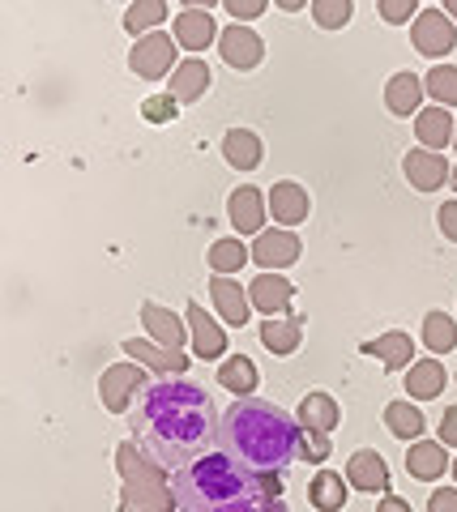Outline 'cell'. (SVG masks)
<instances>
[{
	"label": "cell",
	"instance_id": "cell-15",
	"mask_svg": "<svg viewBox=\"0 0 457 512\" xmlns=\"http://www.w3.org/2000/svg\"><path fill=\"white\" fill-rule=\"evenodd\" d=\"M402 171H406V180H411L419 192H436L440 184H445V175L453 171L449 163H445V154H432V150H411L406 154V163H402Z\"/></svg>",
	"mask_w": 457,
	"mask_h": 512
},
{
	"label": "cell",
	"instance_id": "cell-5",
	"mask_svg": "<svg viewBox=\"0 0 457 512\" xmlns=\"http://www.w3.org/2000/svg\"><path fill=\"white\" fill-rule=\"evenodd\" d=\"M176 35H163V30H154V35L146 39H137L133 43V52H129V69L137 77H146V82H159V77L167 73H176L180 64H176Z\"/></svg>",
	"mask_w": 457,
	"mask_h": 512
},
{
	"label": "cell",
	"instance_id": "cell-46",
	"mask_svg": "<svg viewBox=\"0 0 457 512\" xmlns=\"http://www.w3.org/2000/svg\"><path fill=\"white\" fill-rule=\"evenodd\" d=\"M445 18H453V22H457V0H445Z\"/></svg>",
	"mask_w": 457,
	"mask_h": 512
},
{
	"label": "cell",
	"instance_id": "cell-28",
	"mask_svg": "<svg viewBox=\"0 0 457 512\" xmlns=\"http://www.w3.org/2000/svg\"><path fill=\"white\" fill-rule=\"evenodd\" d=\"M261 137L257 133H248V128H231V133L223 137V158L235 167V171H252L261 163Z\"/></svg>",
	"mask_w": 457,
	"mask_h": 512
},
{
	"label": "cell",
	"instance_id": "cell-31",
	"mask_svg": "<svg viewBox=\"0 0 457 512\" xmlns=\"http://www.w3.org/2000/svg\"><path fill=\"white\" fill-rule=\"evenodd\" d=\"M248 256H252V252L240 244V239H218V244H210L206 261H210V269H214L218 278H227V274H240Z\"/></svg>",
	"mask_w": 457,
	"mask_h": 512
},
{
	"label": "cell",
	"instance_id": "cell-1",
	"mask_svg": "<svg viewBox=\"0 0 457 512\" xmlns=\"http://www.w3.org/2000/svg\"><path fill=\"white\" fill-rule=\"evenodd\" d=\"M129 423L141 453L171 474L206 453V444H218L210 393L184 376H150L129 410Z\"/></svg>",
	"mask_w": 457,
	"mask_h": 512
},
{
	"label": "cell",
	"instance_id": "cell-7",
	"mask_svg": "<svg viewBox=\"0 0 457 512\" xmlns=\"http://www.w3.org/2000/svg\"><path fill=\"white\" fill-rule=\"evenodd\" d=\"M141 384H146V372H141V363H116V367H107L103 380H99V397H103V406L107 410H133V397L141 393Z\"/></svg>",
	"mask_w": 457,
	"mask_h": 512
},
{
	"label": "cell",
	"instance_id": "cell-41",
	"mask_svg": "<svg viewBox=\"0 0 457 512\" xmlns=\"http://www.w3.org/2000/svg\"><path fill=\"white\" fill-rule=\"evenodd\" d=\"M265 9H270V5H265V0H227V13H231V18L235 22H252V18H261V13Z\"/></svg>",
	"mask_w": 457,
	"mask_h": 512
},
{
	"label": "cell",
	"instance_id": "cell-39",
	"mask_svg": "<svg viewBox=\"0 0 457 512\" xmlns=\"http://www.w3.org/2000/svg\"><path fill=\"white\" fill-rule=\"evenodd\" d=\"M381 18L389 22V26H402V22H411V18H419V5L415 0H381Z\"/></svg>",
	"mask_w": 457,
	"mask_h": 512
},
{
	"label": "cell",
	"instance_id": "cell-6",
	"mask_svg": "<svg viewBox=\"0 0 457 512\" xmlns=\"http://www.w3.org/2000/svg\"><path fill=\"white\" fill-rule=\"evenodd\" d=\"M411 39H415V52H419V56L440 60V56L453 52L457 30H453V22L445 18V9H423L419 18L411 22Z\"/></svg>",
	"mask_w": 457,
	"mask_h": 512
},
{
	"label": "cell",
	"instance_id": "cell-8",
	"mask_svg": "<svg viewBox=\"0 0 457 512\" xmlns=\"http://www.w3.org/2000/svg\"><path fill=\"white\" fill-rule=\"evenodd\" d=\"M218 52H223V60L231 64L235 73H248V69H257L261 56H265V43L257 30H248L240 22H231L223 35H218Z\"/></svg>",
	"mask_w": 457,
	"mask_h": 512
},
{
	"label": "cell",
	"instance_id": "cell-35",
	"mask_svg": "<svg viewBox=\"0 0 457 512\" xmlns=\"http://www.w3.org/2000/svg\"><path fill=\"white\" fill-rule=\"evenodd\" d=\"M423 90H428L440 107H457V69H449V64L428 69V77H423Z\"/></svg>",
	"mask_w": 457,
	"mask_h": 512
},
{
	"label": "cell",
	"instance_id": "cell-44",
	"mask_svg": "<svg viewBox=\"0 0 457 512\" xmlns=\"http://www.w3.org/2000/svg\"><path fill=\"white\" fill-rule=\"evenodd\" d=\"M440 444H457V406L445 410V419H440Z\"/></svg>",
	"mask_w": 457,
	"mask_h": 512
},
{
	"label": "cell",
	"instance_id": "cell-37",
	"mask_svg": "<svg viewBox=\"0 0 457 512\" xmlns=\"http://www.w3.org/2000/svg\"><path fill=\"white\" fill-rule=\"evenodd\" d=\"M141 116L150 124H167L176 120V103H171V94H150V99H141Z\"/></svg>",
	"mask_w": 457,
	"mask_h": 512
},
{
	"label": "cell",
	"instance_id": "cell-34",
	"mask_svg": "<svg viewBox=\"0 0 457 512\" xmlns=\"http://www.w3.org/2000/svg\"><path fill=\"white\" fill-rule=\"evenodd\" d=\"M423 346L436 350V355H445V350L457 346V325L445 312H428V316H423Z\"/></svg>",
	"mask_w": 457,
	"mask_h": 512
},
{
	"label": "cell",
	"instance_id": "cell-36",
	"mask_svg": "<svg viewBox=\"0 0 457 512\" xmlns=\"http://www.w3.org/2000/svg\"><path fill=\"white\" fill-rule=\"evenodd\" d=\"M312 22L321 30H342L351 22V0H312Z\"/></svg>",
	"mask_w": 457,
	"mask_h": 512
},
{
	"label": "cell",
	"instance_id": "cell-19",
	"mask_svg": "<svg viewBox=\"0 0 457 512\" xmlns=\"http://www.w3.org/2000/svg\"><path fill=\"white\" fill-rule=\"evenodd\" d=\"M406 470H411V478H419V483L445 478V470H449L445 444H440V440H415L411 453H406Z\"/></svg>",
	"mask_w": 457,
	"mask_h": 512
},
{
	"label": "cell",
	"instance_id": "cell-38",
	"mask_svg": "<svg viewBox=\"0 0 457 512\" xmlns=\"http://www.w3.org/2000/svg\"><path fill=\"white\" fill-rule=\"evenodd\" d=\"M299 431H304V427H299ZM329 453H334V444H329L325 431H304V436H299V457H308V461H325Z\"/></svg>",
	"mask_w": 457,
	"mask_h": 512
},
{
	"label": "cell",
	"instance_id": "cell-14",
	"mask_svg": "<svg viewBox=\"0 0 457 512\" xmlns=\"http://www.w3.org/2000/svg\"><path fill=\"white\" fill-rule=\"evenodd\" d=\"M210 299H214L218 320H223V325H231V329H244V325H248L252 299H248V291H240V282L214 278V282H210Z\"/></svg>",
	"mask_w": 457,
	"mask_h": 512
},
{
	"label": "cell",
	"instance_id": "cell-18",
	"mask_svg": "<svg viewBox=\"0 0 457 512\" xmlns=\"http://www.w3.org/2000/svg\"><path fill=\"white\" fill-rule=\"evenodd\" d=\"M188 333H193V346L201 359H218L227 350L223 329H218V320L201 308V303H188Z\"/></svg>",
	"mask_w": 457,
	"mask_h": 512
},
{
	"label": "cell",
	"instance_id": "cell-26",
	"mask_svg": "<svg viewBox=\"0 0 457 512\" xmlns=\"http://www.w3.org/2000/svg\"><path fill=\"white\" fill-rule=\"evenodd\" d=\"M346 474H338V470H321L317 478L308 483V500H312V508L317 512H342L346 508Z\"/></svg>",
	"mask_w": 457,
	"mask_h": 512
},
{
	"label": "cell",
	"instance_id": "cell-29",
	"mask_svg": "<svg viewBox=\"0 0 457 512\" xmlns=\"http://www.w3.org/2000/svg\"><path fill=\"white\" fill-rule=\"evenodd\" d=\"M406 393L415 402H432V397L445 393V367L436 359H423V363H411V376H406Z\"/></svg>",
	"mask_w": 457,
	"mask_h": 512
},
{
	"label": "cell",
	"instance_id": "cell-11",
	"mask_svg": "<svg viewBox=\"0 0 457 512\" xmlns=\"http://www.w3.org/2000/svg\"><path fill=\"white\" fill-rule=\"evenodd\" d=\"M270 197H261L252 184L235 188L231 201H227V214H231V227L240 235H261L265 231V214H270V205H265Z\"/></svg>",
	"mask_w": 457,
	"mask_h": 512
},
{
	"label": "cell",
	"instance_id": "cell-42",
	"mask_svg": "<svg viewBox=\"0 0 457 512\" xmlns=\"http://www.w3.org/2000/svg\"><path fill=\"white\" fill-rule=\"evenodd\" d=\"M436 222H440V231H445V239H453L457 244V201H445L436 210Z\"/></svg>",
	"mask_w": 457,
	"mask_h": 512
},
{
	"label": "cell",
	"instance_id": "cell-24",
	"mask_svg": "<svg viewBox=\"0 0 457 512\" xmlns=\"http://www.w3.org/2000/svg\"><path fill=\"white\" fill-rule=\"evenodd\" d=\"M419 103H423V82L419 77L415 73H393L389 86H385V107L393 111V116H411V111L419 116L423 111Z\"/></svg>",
	"mask_w": 457,
	"mask_h": 512
},
{
	"label": "cell",
	"instance_id": "cell-48",
	"mask_svg": "<svg viewBox=\"0 0 457 512\" xmlns=\"http://www.w3.org/2000/svg\"><path fill=\"white\" fill-rule=\"evenodd\" d=\"M449 470H453V478H457V457H453V466H449Z\"/></svg>",
	"mask_w": 457,
	"mask_h": 512
},
{
	"label": "cell",
	"instance_id": "cell-20",
	"mask_svg": "<svg viewBox=\"0 0 457 512\" xmlns=\"http://www.w3.org/2000/svg\"><path fill=\"white\" fill-rule=\"evenodd\" d=\"M270 210H274V218L282 222V227H299V222L308 218V188H299L295 180H282V184H274L270 188Z\"/></svg>",
	"mask_w": 457,
	"mask_h": 512
},
{
	"label": "cell",
	"instance_id": "cell-22",
	"mask_svg": "<svg viewBox=\"0 0 457 512\" xmlns=\"http://www.w3.org/2000/svg\"><path fill=\"white\" fill-rule=\"evenodd\" d=\"M210 90V64L206 60H184L176 73H171V99L176 103H197L201 94Z\"/></svg>",
	"mask_w": 457,
	"mask_h": 512
},
{
	"label": "cell",
	"instance_id": "cell-40",
	"mask_svg": "<svg viewBox=\"0 0 457 512\" xmlns=\"http://www.w3.org/2000/svg\"><path fill=\"white\" fill-rule=\"evenodd\" d=\"M218 512H287V504H282V500H265V495H252V500H235V504L218 508Z\"/></svg>",
	"mask_w": 457,
	"mask_h": 512
},
{
	"label": "cell",
	"instance_id": "cell-45",
	"mask_svg": "<svg viewBox=\"0 0 457 512\" xmlns=\"http://www.w3.org/2000/svg\"><path fill=\"white\" fill-rule=\"evenodd\" d=\"M376 512H411V504H406V500H398V495H385V500H381V508H376Z\"/></svg>",
	"mask_w": 457,
	"mask_h": 512
},
{
	"label": "cell",
	"instance_id": "cell-2",
	"mask_svg": "<svg viewBox=\"0 0 457 512\" xmlns=\"http://www.w3.org/2000/svg\"><path fill=\"white\" fill-rule=\"evenodd\" d=\"M299 423L287 410L261 397H235L218 419V453L231 457L244 474L261 478H287L291 461L299 457Z\"/></svg>",
	"mask_w": 457,
	"mask_h": 512
},
{
	"label": "cell",
	"instance_id": "cell-17",
	"mask_svg": "<svg viewBox=\"0 0 457 512\" xmlns=\"http://www.w3.org/2000/svg\"><path fill=\"white\" fill-rule=\"evenodd\" d=\"M346 483H351L355 491H385L389 495V466L385 457H376L372 448H364V453H355L351 461H346Z\"/></svg>",
	"mask_w": 457,
	"mask_h": 512
},
{
	"label": "cell",
	"instance_id": "cell-43",
	"mask_svg": "<svg viewBox=\"0 0 457 512\" xmlns=\"http://www.w3.org/2000/svg\"><path fill=\"white\" fill-rule=\"evenodd\" d=\"M428 512H457V487H440V491H432Z\"/></svg>",
	"mask_w": 457,
	"mask_h": 512
},
{
	"label": "cell",
	"instance_id": "cell-12",
	"mask_svg": "<svg viewBox=\"0 0 457 512\" xmlns=\"http://www.w3.org/2000/svg\"><path fill=\"white\" fill-rule=\"evenodd\" d=\"M124 355H129L133 363H141V367H150L154 376H184L188 372V355L184 350H167V346H159V342H124Z\"/></svg>",
	"mask_w": 457,
	"mask_h": 512
},
{
	"label": "cell",
	"instance_id": "cell-32",
	"mask_svg": "<svg viewBox=\"0 0 457 512\" xmlns=\"http://www.w3.org/2000/svg\"><path fill=\"white\" fill-rule=\"evenodd\" d=\"M385 427L398 440H423V414L411 402H389L385 406Z\"/></svg>",
	"mask_w": 457,
	"mask_h": 512
},
{
	"label": "cell",
	"instance_id": "cell-47",
	"mask_svg": "<svg viewBox=\"0 0 457 512\" xmlns=\"http://www.w3.org/2000/svg\"><path fill=\"white\" fill-rule=\"evenodd\" d=\"M449 180H453V188H457V167H453V171H449Z\"/></svg>",
	"mask_w": 457,
	"mask_h": 512
},
{
	"label": "cell",
	"instance_id": "cell-21",
	"mask_svg": "<svg viewBox=\"0 0 457 512\" xmlns=\"http://www.w3.org/2000/svg\"><path fill=\"white\" fill-rule=\"evenodd\" d=\"M364 355H376L389 372H402V367H411L415 359V342H411V333H402V329H393V333H381L376 342H364Z\"/></svg>",
	"mask_w": 457,
	"mask_h": 512
},
{
	"label": "cell",
	"instance_id": "cell-4",
	"mask_svg": "<svg viewBox=\"0 0 457 512\" xmlns=\"http://www.w3.org/2000/svg\"><path fill=\"white\" fill-rule=\"evenodd\" d=\"M116 470H120V508L124 512H171L176 508L167 470L154 457L141 453L137 440L116 448Z\"/></svg>",
	"mask_w": 457,
	"mask_h": 512
},
{
	"label": "cell",
	"instance_id": "cell-13",
	"mask_svg": "<svg viewBox=\"0 0 457 512\" xmlns=\"http://www.w3.org/2000/svg\"><path fill=\"white\" fill-rule=\"evenodd\" d=\"M248 299H252V308L257 312H265V316H287L291 312V299H295V286L282 278V274H257V282H252V291H248Z\"/></svg>",
	"mask_w": 457,
	"mask_h": 512
},
{
	"label": "cell",
	"instance_id": "cell-33",
	"mask_svg": "<svg viewBox=\"0 0 457 512\" xmlns=\"http://www.w3.org/2000/svg\"><path fill=\"white\" fill-rule=\"evenodd\" d=\"M167 18V5L163 0H137V5H129V13H124V30L129 35H154V26H159Z\"/></svg>",
	"mask_w": 457,
	"mask_h": 512
},
{
	"label": "cell",
	"instance_id": "cell-23",
	"mask_svg": "<svg viewBox=\"0 0 457 512\" xmlns=\"http://www.w3.org/2000/svg\"><path fill=\"white\" fill-rule=\"evenodd\" d=\"M299 338H304V320L299 316H274L261 325V342L270 355H295Z\"/></svg>",
	"mask_w": 457,
	"mask_h": 512
},
{
	"label": "cell",
	"instance_id": "cell-10",
	"mask_svg": "<svg viewBox=\"0 0 457 512\" xmlns=\"http://www.w3.org/2000/svg\"><path fill=\"white\" fill-rule=\"evenodd\" d=\"M252 261H257L265 274L295 265L299 261V235L295 231H261L257 244H252Z\"/></svg>",
	"mask_w": 457,
	"mask_h": 512
},
{
	"label": "cell",
	"instance_id": "cell-3",
	"mask_svg": "<svg viewBox=\"0 0 457 512\" xmlns=\"http://www.w3.org/2000/svg\"><path fill=\"white\" fill-rule=\"evenodd\" d=\"M171 495H176V512H218L235 500L261 495V483L252 474H244L231 457L201 453L171 474Z\"/></svg>",
	"mask_w": 457,
	"mask_h": 512
},
{
	"label": "cell",
	"instance_id": "cell-25",
	"mask_svg": "<svg viewBox=\"0 0 457 512\" xmlns=\"http://www.w3.org/2000/svg\"><path fill=\"white\" fill-rule=\"evenodd\" d=\"M342 423V410H338V402L329 393H308L304 402H299V427L304 431H334Z\"/></svg>",
	"mask_w": 457,
	"mask_h": 512
},
{
	"label": "cell",
	"instance_id": "cell-16",
	"mask_svg": "<svg viewBox=\"0 0 457 512\" xmlns=\"http://www.w3.org/2000/svg\"><path fill=\"white\" fill-rule=\"evenodd\" d=\"M453 133H457V120L449 116V107H423L415 116V137L423 141V150L440 154L445 146H453Z\"/></svg>",
	"mask_w": 457,
	"mask_h": 512
},
{
	"label": "cell",
	"instance_id": "cell-27",
	"mask_svg": "<svg viewBox=\"0 0 457 512\" xmlns=\"http://www.w3.org/2000/svg\"><path fill=\"white\" fill-rule=\"evenodd\" d=\"M141 320H146L150 338L159 342V346H167V350H180V342H184V320H180L176 312L159 308V303H146V308H141Z\"/></svg>",
	"mask_w": 457,
	"mask_h": 512
},
{
	"label": "cell",
	"instance_id": "cell-30",
	"mask_svg": "<svg viewBox=\"0 0 457 512\" xmlns=\"http://www.w3.org/2000/svg\"><path fill=\"white\" fill-rule=\"evenodd\" d=\"M257 363H252L248 355H235V359H227L223 367H218V384H223L227 393H235V397H252V389H257Z\"/></svg>",
	"mask_w": 457,
	"mask_h": 512
},
{
	"label": "cell",
	"instance_id": "cell-9",
	"mask_svg": "<svg viewBox=\"0 0 457 512\" xmlns=\"http://www.w3.org/2000/svg\"><path fill=\"white\" fill-rule=\"evenodd\" d=\"M171 35H176L180 47H188V52H206V47L223 35V30L214 26L210 18V9H201V5H188L176 13V26H171Z\"/></svg>",
	"mask_w": 457,
	"mask_h": 512
},
{
	"label": "cell",
	"instance_id": "cell-49",
	"mask_svg": "<svg viewBox=\"0 0 457 512\" xmlns=\"http://www.w3.org/2000/svg\"><path fill=\"white\" fill-rule=\"evenodd\" d=\"M453 150H457V133H453Z\"/></svg>",
	"mask_w": 457,
	"mask_h": 512
}]
</instances>
